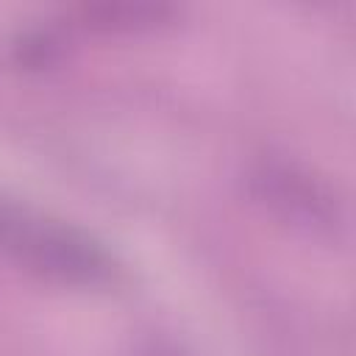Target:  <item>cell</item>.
Masks as SVG:
<instances>
[{
    "label": "cell",
    "mask_w": 356,
    "mask_h": 356,
    "mask_svg": "<svg viewBox=\"0 0 356 356\" xmlns=\"http://www.w3.org/2000/svg\"><path fill=\"white\" fill-rule=\"evenodd\" d=\"M0 248L47 275L72 284H100L108 278V256L72 228L33 220L22 209L0 203Z\"/></svg>",
    "instance_id": "1"
},
{
    "label": "cell",
    "mask_w": 356,
    "mask_h": 356,
    "mask_svg": "<svg viewBox=\"0 0 356 356\" xmlns=\"http://www.w3.org/2000/svg\"><path fill=\"white\" fill-rule=\"evenodd\" d=\"M256 181L264 186V195L270 197V203L281 206L289 220L337 228L339 222L337 203H331V197L317 184H312L309 175H298L292 170H273L264 164L256 172Z\"/></svg>",
    "instance_id": "2"
}]
</instances>
